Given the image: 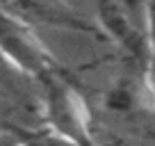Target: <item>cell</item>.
I'll use <instances>...</instances> for the list:
<instances>
[{
  "label": "cell",
  "mask_w": 155,
  "mask_h": 146,
  "mask_svg": "<svg viewBox=\"0 0 155 146\" xmlns=\"http://www.w3.org/2000/svg\"><path fill=\"white\" fill-rule=\"evenodd\" d=\"M96 16L103 32L130 57L148 62V28L146 9L128 5L126 0H96Z\"/></svg>",
  "instance_id": "obj_2"
},
{
  "label": "cell",
  "mask_w": 155,
  "mask_h": 146,
  "mask_svg": "<svg viewBox=\"0 0 155 146\" xmlns=\"http://www.w3.org/2000/svg\"><path fill=\"white\" fill-rule=\"evenodd\" d=\"M34 78L23 73L16 64H12L5 55L0 53V98L14 103L30 101V87Z\"/></svg>",
  "instance_id": "obj_4"
},
{
  "label": "cell",
  "mask_w": 155,
  "mask_h": 146,
  "mask_svg": "<svg viewBox=\"0 0 155 146\" xmlns=\"http://www.w3.org/2000/svg\"><path fill=\"white\" fill-rule=\"evenodd\" d=\"M16 146H23V144H21V141H18V144H16Z\"/></svg>",
  "instance_id": "obj_7"
},
{
  "label": "cell",
  "mask_w": 155,
  "mask_h": 146,
  "mask_svg": "<svg viewBox=\"0 0 155 146\" xmlns=\"http://www.w3.org/2000/svg\"><path fill=\"white\" fill-rule=\"evenodd\" d=\"M18 135L16 132H9V130H0V146H16L18 144Z\"/></svg>",
  "instance_id": "obj_6"
},
{
  "label": "cell",
  "mask_w": 155,
  "mask_h": 146,
  "mask_svg": "<svg viewBox=\"0 0 155 146\" xmlns=\"http://www.w3.org/2000/svg\"><path fill=\"white\" fill-rule=\"evenodd\" d=\"M39 103L44 110L46 123L50 130L68 137L82 146H94L91 119L82 96L71 87L64 78H59L55 68L37 78Z\"/></svg>",
  "instance_id": "obj_1"
},
{
  "label": "cell",
  "mask_w": 155,
  "mask_h": 146,
  "mask_svg": "<svg viewBox=\"0 0 155 146\" xmlns=\"http://www.w3.org/2000/svg\"><path fill=\"white\" fill-rule=\"evenodd\" d=\"M0 53L34 80L55 68L53 55L39 39L32 25L2 9H0Z\"/></svg>",
  "instance_id": "obj_3"
},
{
  "label": "cell",
  "mask_w": 155,
  "mask_h": 146,
  "mask_svg": "<svg viewBox=\"0 0 155 146\" xmlns=\"http://www.w3.org/2000/svg\"><path fill=\"white\" fill-rule=\"evenodd\" d=\"M21 144L23 146H82L78 144V141L68 139V137L59 135V132L50 130V128H44V130H32L30 135H23L21 137Z\"/></svg>",
  "instance_id": "obj_5"
}]
</instances>
